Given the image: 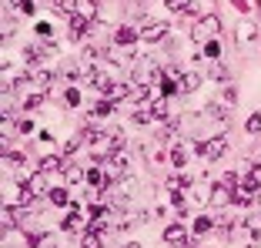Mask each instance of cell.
<instances>
[{"instance_id":"26","label":"cell","mask_w":261,"mask_h":248,"mask_svg":"<svg viewBox=\"0 0 261 248\" xmlns=\"http://www.w3.org/2000/svg\"><path fill=\"white\" fill-rule=\"evenodd\" d=\"M171 161H174V168H181V164L188 161V155L181 151V147H171Z\"/></svg>"},{"instance_id":"34","label":"cell","mask_w":261,"mask_h":248,"mask_svg":"<svg viewBox=\"0 0 261 248\" xmlns=\"http://www.w3.org/2000/svg\"><path fill=\"white\" fill-rule=\"evenodd\" d=\"M218 51H221V47H218L215 40H207V47H204V54H207V57H218Z\"/></svg>"},{"instance_id":"15","label":"cell","mask_w":261,"mask_h":248,"mask_svg":"<svg viewBox=\"0 0 261 248\" xmlns=\"http://www.w3.org/2000/svg\"><path fill=\"white\" fill-rule=\"evenodd\" d=\"M91 87H97V91H104V94H108L114 84H111V78L104 74V70H94V74H91Z\"/></svg>"},{"instance_id":"16","label":"cell","mask_w":261,"mask_h":248,"mask_svg":"<svg viewBox=\"0 0 261 248\" xmlns=\"http://www.w3.org/2000/svg\"><path fill=\"white\" fill-rule=\"evenodd\" d=\"M34 202H37V194H34L27 185H20V194H17V208H34Z\"/></svg>"},{"instance_id":"1","label":"cell","mask_w":261,"mask_h":248,"mask_svg":"<svg viewBox=\"0 0 261 248\" xmlns=\"http://www.w3.org/2000/svg\"><path fill=\"white\" fill-rule=\"evenodd\" d=\"M258 194H261V175H258V171H251V175H248V178H241L238 188L231 191V202L241 205V208H248Z\"/></svg>"},{"instance_id":"17","label":"cell","mask_w":261,"mask_h":248,"mask_svg":"<svg viewBox=\"0 0 261 248\" xmlns=\"http://www.w3.org/2000/svg\"><path fill=\"white\" fill-rule=\"evenodd\" d=\"M50 7H54L57 14L70 17V14H77V0H50Z\"/></svg>"},{"instance_id":"39","label":"cell","mask_w":261,"mask_h":248,"mask_svg":"<svg viewBox=\"0 0 261 248\" xmlns=\"http://www.w3.org/2000/svg\"><path fill=\"white\" fill-rule=\"evenodd\" d=\"M258 158H261V155H258Z\"/></svg>"},{"instance_id":"24","label":"cell","mask_w":261,"mask_h":248,"mask_svg":"<svg viewBox=\"0 0 261 248\" xmlns=\"http://www.w3.org/2000/svg\"><path fill=\"white\" fill-rule=\"evenodd\" d=\"M221 101H224V104L231 108V104L238 101V87H234V84H228V87H224V94H221Z\"/></svg>"},{"instance_id":"30","label":"cell","mask_w":261,"mask_h":248,"mask_svg":"<svg viewBox=\"0 0 261 248\" xmlns=\"http://www.w3.org/2000/svg\"><path fill=\"white\" fill-rule=\"evenodd\" d=\"M40 101H44V94H31V97L23 101V108H27V111H34V108H37Z\"/></svg>"},{"instance_id":"5","label":"cell","mask_w":261,"mask_h":248,"mask_svg":"<svg viewBox=\"0 0 261 248\" xmlns=\"http://www.w3.org/2000/svg\"><path fill=\"white\" fill-rule=\"evenodd\" d=\"M198 84H201V74H198V70H181V78H177V91H181V94L198 91Z\"/></svg>"},{"instance_id":"38","label":"cell","mask_w":261,"mask_h":248,"mask_svg":"<svg viewBox=\"0 0 261 248\" xmlns=\"http://www.w3.org/2000/svg\"><path fill=\"white\" fill-rule=\"evenodd\" d=\"M94 4H100V0H94Z\"/></svg>"},{"instance_id":"19","label":"cell","mask_w":261,"mask_h":248,"mask_svg":"<svg viewBox=\"0 0 261 248\" xmlns=\"http://www.w3.org/2000/svg\"><path fill=\"white\" fill-rule=\"evenodd\" d=\"M251 37H254V23L251 20H241L238 23V44H248Z\"/></svg>"},{"instance_id":"32","label":"cell","mask_w":261,"mask_h":248,"mask_svg":"<svg viewBox=\"0 0 261 248\" xmlns=\"http://www.w3.org/2000/svg\"><path fill=\"white\" fill-rule=\"evenodd\" d=\"M61 74H64V78H67V81H77V78H81V70H77L74 64H67V67H64Z\"/></svg>"},{"instance_id":"37","label":"cell","mask_w":261,"mask_h":248,"mask_svg":"<svg viewBox=\"0 0 261 248\" xmlns=\"http://www.w3.org/2000/svg\"><path fill=\"white\" fill-rule=\"evenodd\" d=\"M124 248H141V245H138V241H130V245H124Z\"/></svg>"},{"instance_id":"2","label":"cell","mask_w":261,"mask_h":248,"mask_svg":"<svg viewBox=\"0 0 261 248\" xmlns=\"http://www.w3.org/2000/svg\"><path fill=\"white\" fill-rule=\"evenodd\" d=\"M168 31H171L168 20H154V23H147L144 31H141V40H144V44H161V40L168 37Z\"/></svg>"},{"instance_id":"9","label":"cell","mask_w":261,"mask_h":248,"mask_svg":"<svg viewBox=\"0 0 261 248\" xmlns=\"http://www.w3.org/2000/svg\"><path fill=\"white\" fill-rule=\"evenodd\" d=\"M37 171H64V158H57V155H44V158H37Z\"/></svg>"},{"instance_id":"20","label":"cell","mask_w":261,"mask_h":248,"mask_svg":"<svg viewBox=\"0 0 261 248\" xmlns=\"http://www.w3.org/2000/svg\"><path fill=\"white\" fill-rule=\"evenodd\" d=\"M168 188H171V191H181V188H191V178H188V175H171V178H168Z\"/></svg>"},{"instance_id":"33","label":"cell","mask_w":261,"mask_h":248,"mask_svg":"<svg viewBox=\"0 0 261 248\" xmlns=\"http://www.w3.org/2000/svg\"><path fill=\"white\" fill-rule=\"evenodd\" d=\"M97 57H100V51H97V47H84V61H87V64H94Z\"/></svg>"},{"instance_id":"8","label":"cell","mask_w":261,"mask_h":248,"mask_svg":"<svg viewBox=\"0 0 261 248\" xmlns=\"http://www.w3.org/2000/svg\"><path fill=\"white\" fill-rule=\"evenodd\" d=\"M57 54V47L54 44H31L27 47V57L31 61H40V57H54Z\"/></svg>"},{"instance_id":"18","label":"cell","mask_w":261,"mask_h":248,"mask_svg":"<svg viewBox=\"0 0 261 248\" xmlns=\"http://www.w3.org/2000/svg\"><path fill=\"white\" fill-rule=\"evenodd\" d=\"M164 241H168V245H171V241H188L185 238V228L177 225V221H174V225H168V228H164Z\"/></svg>"},{"instance_id":"29","label":"cell","mask_w":261,"mask_h":248,"mask_svg":"<svg viewBox=\"0 0 261 248\" xmlns=\"http://www.w3.org/2000/svg\"><path fill=\"white\" fill-rule=\"evenodd\" d=\"M44 238H47L44 232H31V235H27V245H31V248H37V245H40Z\"/></svg>"},{"instance_id":"3","label":"cell","mask_w":261,"mask_h":248,"mask_svg":"<svg viewBox=\"0 0 261 248\" xmlns=\"http://www.w3.org/2000/svg\"><path fill=\"white\" fill-rule=\"evenodd\" d=\"M224 151H228V138H224V134H218V138H207L204 144H201L198 155H204L207 161H218V158H221Z\"/></svg>"},{"instance_id":"35","label":"cell","mask_w":261,"mask_h":248,"mask_svg":"<svg viewBox=\"0 0 261 248\" xmlns=\"http://www.w3.org/2000/svg\"><path fill=\"white\" fill-rule=\"evenodd\" d=\"M17 131H20V134H31L34 131V121H20V124H17Z\"/></svg>"},{"instance_id":"25","label":"cell","mask_w":261,"mask_h":248,"mask_svg":"<svg viewBox=\"0 0 261 248\" xmlns=\"http://www.w3.org/2000/svg\"><path fill=\"white\" fill-rule=\"evenodd\" d=\"M64 104H67V108H77V104H81V94H77L74 87H67V91H64Z\"/></svg>"},{"instance_id":"31","label":"cell","mask_w":261,"mask_h":248,"mask_svg":"<svg viewBox=\"0 0 261 248\" xmlns=\"http://www.w3.org/2000/svg\"><path fill=\"white\" fill-rule=\"evenodd\" d=\"M211 78H218V81H228V67L215 64V67H211Z\"/></svg>"},{"instance_id":"14","label":"cell","mask_w":261,"mask_h":248,"mask_svg":"<svg viewBox=\"0 0 261 248\" xmlns=\"http://www.w3.org/2000/svg\"><path fill=\"white\" fill-rule=\"evenodd\" d=\"M27 188H31V191H34V194L40 198V194L47 191V178H44V171H37V175H31V178H27Z\"/></svg>"},{"instance_id":"12","label":"cell","mask_w":261,"mask_h":248,"mask_svg":"<svg viewBox=\"0 0 261 248\" xmlns=\"http://www.w3.org/2000/svg\"><path fill=\"white\" fill-rule=\"evenodd\" d=\"M127 97H130V87H127V84H114V87L108 91V101H111V104H121V101H127Z\"/></svg>"},{"instance_id":"6","label":"cell","mask_w":261,"mask_h":248,"mask_svg":"<svg viewBox=\"0 0 261 248\" xmlns=\"http://www.w3.org/2000/svg\"><path fill=\"white\" fill-rule=\"evenodd\" d=\"M231 191H234V188H228L224 181H218V185L211 188V198H207V202L215 205V208H224V205L231 202Z\"/></svg>"},{"instance_id":"10","label":"cell","mask_w":261,"mask_h":248,"mask_svg":"<svg viewBox=\"0 0 261 248\" xmlns=\"http://www.w3.org/2000/svg\"><path fill=\"white\" fill-rule=\"evenodd\" d=\"M81 228H84V218L77 215V205H70L67 218H64V232H81Z\"/></svg>"},{"instance_id":"28","label":"cell","mask_w":261,"mask_h":248,"mask_svg":"<svg viewBox=\"0 0 261 248\" xmlns=\"http://www.w3.org/2000/svg\"><path fill=\"white\" fill-rule=\"evenodd\" d=\"M50 202L54 205H67V191H64V188H54V191H50Z\"/></svg>"},{"instance_id":"21","label":"cell","mask_w":261,"mask_h":248,"mask_svg":"<svg viewBox=\"0 0 261 248\" xmlns=\"http://www.w3.org/2000/svg\"><path fill=\"white\" fill-rule=\"evenodd\" d=\"M81 248H108V245H104V238H100V232H91V235H84V241H81Z\"/></svg>"},{"instance_id":"11","label":"cell","mask_w":261,"mask_h":248,"mask_svg":"<svg viewBox=\"0 0 261 248\" xmlns=\"http://www.w3.org/2000/svg\"><path fill=\"white\" fill-rule=\"evenodd\" d=\"M147 108H151V117L164 121V117H168V111H171V104H168V97H154V101L147 104Z\"/></svg>"},{"instance_id":"22","label":"cell","mask_w":261,"mask_h":248,"mask_svg":"<svg viewBox=\"0 0 261 248\" xmlns=\"http://www.w3.org/2000/svg\"><path fill=\"white\" fill-rule=\"evenodd\" d=\"M245 131L248 134H261V114H258V111H254V114L245 121Z\"/></svg>"},{"instance_id":"36","label":"cell","mask_w":261,"mask_h":248,"mask_svg":"<svg viewBox=\"0 0 261 248\" xmlns=\"http://www.w3.org/2000/svg\"><path fill=\"white\" fill-rule=\"evenodd\" d=\"M164 4H168L171 10H185V0H164Z\"/></svg>"},{"instance_id":"23","label":"cell","mask_w":261,"mask_h":248,"mask_svg":"<svg viewBox=\"0 0 261 248\" xmlns=\"http://www.w3.org/2000/svg\"><path fill=\"white\" fill-rule=\"evenodd\" d=\"M61 175L67 181H77V178H81V168H77V164H70V161H64V171H61Z\"/></svg>"},{"instance_id":"7","label":"cell","mask_w":261,"mask_h":248,"mask_svg":"<svg viewBox=\"0 0 261 248\" xmlns=\"http://www.w3.org/2000/svg\"><path fill=\"white\" fill-rule=\"evenodd\" d=\"M27 78H31L34 84L40 87V91H44V87H50V81H54V74H50V70H44V67H31V70H27Z\"/></svg>"},{"instance_id":"27","label":"cell","mask_w":261,"mask_h":248,"mask_svg":"<svg viewBox=\"0 0 261 248\" xmlns=\"http://www.w3.org/2000/svg\"><path fill=\"white\" fill-rule=\"evenodd\" d=\"M204 232H211V218H198L194 221V235H204Z\"/></svg>"},{"instance_id":"4","label":"cell","mask_w":261,"mask_h":248,"mask_svg":"<svg viewBox=\"0 0 261 248\" xmlns=\"http://www.w3.org/2000/svg\"><path fill=\"white\" fill-rule=\"evenodd\" d=\"M67 23H70V37H74V40H81L87 31H94V23L87 20L84 14H70V17H67Z\"/></svg>"},{"instance_id":"13","label":"cell","mask_w":261,"mask_h":248,"mask_svg":"<svg viewBox=\"0 0 261 248\" xmlns=\"http://www.w3.org/2000/svg\"><path fill=\"white\" fill-rule=\"evenodd\" d=\"M134 40H138V34L130 31V27H117V31H114V44H121V47H130Z\"/></svg>"}]
</instances>
